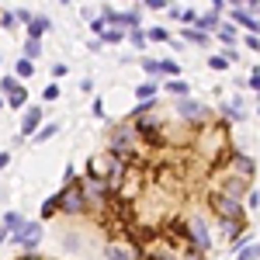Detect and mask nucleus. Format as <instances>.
I'll return each mask as SVG.
<instances>
[{
  "mask_svg": "<svg viewBox=\"0 0 260 260\" xmlns=\"http://www.w3.org/2000/svg\"><path fill=\"white\" fill-rule=\"evenodd\" d=\"M219 191L225 194V198H236V201H240L243 194L250 191V180H246V177H240V174H236V177H225V180H222V187H219Z\"/></svg>",
  "mask_w": 260,
  "mask_h": 260,
  "instance_id": "423d86ee",
  "label": "nucleus"
},
{
  "mask_svg": "<svg viewBox=\"0 0 260 260\" xmlns=\"http://www.w3.org/2000/svg\"><path fill=\"white\" fill-rule=\"evenodd\" d=\"M246 45H250V52H257V49H260V39H257V35H246Z\"/></svg>",
  "mask_w": 260,
  "mask_h": 260,
  "instance_id": "4c0bfd02",
  "label": "nucleus"
},
{
  "mask_svg": "<svg viewBox=\"0 0 260 260\" xmlns=\"http://www.w3.org/2000/svg\"><path fill=\"white\" fill-rule=\"evenodd\" d=\"M14 77H21V80L35 77V62H31V59H18V66H14Z\"/></svg>",
  "mask_w": 260,
  "mask_h": 260,
  "instance_id": "f3484780",
  "label": "nucleus"
},
{
  "mask_svg": "<svg viewBox=\"0 0 260 260\" xmlns=\"http://www.w3.org/2000/svg\"><path fill=\"white\" fill-rule=\"evenodd\" d=\"M18 87H21L18 77H4V80H0V90H4V94H14Z\"/></svg>",
  "mask_w": 260,
  "mask_h": 260,
  "instance_id": "c85d7f7f",
  "label": "nucleus"
},
{
  "mask_svg": "<svg viewBox=\"0 0 260 260\" xmlns=\"http://www.w3.org/2000/svg\"><path fill=\"white\" fill-rule=\"evenodd\" d=\"M125 39V31L121 28H104V35H101V42H108V45H115V42Z\"/></svg>",
  "mask_w": 260,
  "mask_h": 260,
  "instance_id": "5701e85b",
  "label": "nucleus"
},
{
  "mask_svg": "<svg viewBox=\"0 0 260 260\" xmlns=\"http://www.w3.org/2000/svg\"><path fill=\"white\" fill-rule=\"evenodd\" d=\"M153 94H156V83H153V80L139 83V90H136V98H139V101H153Z\"/></svg>",
  "mask_w": 260,
  "mask_h": 260,
  "instance_id": "b1692460",
  "label": "nucleus"
},
{
  "mask_svg": "<svg viewBox=\"0 0 260 260\" xmlns=\"http://www.w3.org/2000/svg\"><path fill=\"white\" fill-rule=\"evenodd\" d=\"M142 260H177L174 253H163V250H156V253H146Z\"/></svg>",
  "mask_w": 260,
  "mask_h": 260,
  "instance_id": "f704fd0d",
  "label": "nucleus"
},
{
  "mask_svg": "<svg viewBox=\"0 0 260 260\" xmlns=\"http://www.w3.org/2000/svg\"><path fill=\"white\" fill-rule=\"evenodd\" d=\"M104 257L108 260H136L125 246H118V243H108V246H104Z\"/></svg>",
  "mask_w": 260,
  "mask_h": 260,
  "instance_id": "f8f14e48",
  "label": "nucleus"
},
{
  "mask_svg": "<svg viewBox=\"0 0 260 260\" xmlns=\"http://www.w3.org/2000/svg\"><path fill=\"white\" fill-rule=\"evenodd\" d=\"M42 98L45 101H59V83H49V87L42 90Z\"/></svg>",
  "mask_w": 260,
  "mask_h": 260,
  "instance_id": "c756f323",
  "label": "nucleus"
},
{
  "mask_svg": "<svg viewBox=\"0 0 260 260\" xmlns=\"http://www.w3.org/2000/svg\"><path fill=\"white\" fill-rule=\"evenodd\" d=\"M11 243L21 246L24 253H35V250H39V243H42V222H24L18 233L11 236Z\"/></svg>",
  "mask_w": 260,
  "mask_h": 260,
  "instance_id": "20e7f679",
  "label": "nucleus"
},
{
  "mask_svg": "<svg viewBox=\"0 0 260 260\" xmlns=\"http://www.w3.org/2000/svg\"><path fill=\"white\" fill-rule=\"evenodd\" d=\"M0 24H4V28H14V24H18V14H11V11L0 14Z\"/></svg>",
  "mask_w": 260,
  "mask_h": 260,
  "instance_id": "72a5a7b5",
  "label": "nucleus"
},
{
  "mask_svg": "<svg viewBox=\"0 0 260 260\" xmlns=\"http://www.w3.org/2000/svg\"><path fill=\"white\" fill-rule=\"evenodd\" d=\"M219 39L225 42V45H233V42H236V28H233V24H219Z\"/></svg>",
  "mask_w": 260,
  "mask_h": 260,
  "instance_id": "393cba45",
  "label": "nucleus"
},
{
  "mask_svg": "<svg viewBox=\"0 0 260 260\" xmlns=\"http://www.w3.org/2000/svg\"><path fill=\"white\" fill-rule=\"evenodd\" d=\"M142 70H146L149 77H160V73H163V62H156V59H142Z\"/></svg>",
  "mask_w": 260,
  "mask_h": 260,
  "instance_id": "bb28decb",
  "label": "nucleus"
},
{
  "mask_svg": "<svg viewBox=\"0 0 260 260\" xmlns=\"http://www.w3.org/2000/svg\"><path fill=\"white\" fill-rule=\"evenodd\" d=\"M4 243H11V229H4V225H0V246H4Z\"/></svg>",
  "mask_w": 260,
  "mask_h": 260,
  "instance_id": "79ce46f5",
  "label": "nucleus"
},
{
  "mask_svg": "<svg viewBox=\"0 0 260 260\" xmlns=\"http://www.w3.org/2000/svg\"><path fill=\"white\" fill-rule=\"evenodd\" d=\"M208 205H212V212L219 215V222H246L243 205L236 198H225L222 191H212V194H208Z\"/></svg>",
  "mask_w": 260,
  "mask_h": 260,
  "instance_id": "f03ea898",
  "label": "nucleus"
},
{
  "mask_svg": "<svg viewBox=\"0 0 260 260\" xmlns=\"http://www.w3.org/2000/svg\"><path fill=\"white\" fill-rule=\"evenodd\" d=\"M80 246H83V236H80V233H66V236H62V250H66V253H77Z\"/></svg>",
  "mask_w": 260,
  "mask_h": 260,
  "instance_id": "2eb2a0df",
  "label": "nucleus"
},
{
  "mask_svg": "<svg viewBox=\"0 0 260 260\" xmlns=\"http://www.w3.org/2000/svg\"><path fill=\"white\" fill-rule=\"evenodd\" d=\"M177 111L184 115V118H194V121H201L205 115H208V111H205V104H198V101H191V98H184V101H180V104H177Z\"/></svg>",
  "mask_w": 260,
  "mask_h": 260,
  "instance_id": "1a4fd4ad",
  "label": "nucleus"
},
{
  "mask_svg": "<svg viewBox=\"0 0 260 260\" xmlns=\"http://www.w3.org/2000/svg\"><path fill=\"white\" fill-rule=\"evenodd\" d=\"M4 104H7V101H4V98H0V108H4Z\"/></svg>",
  "mask_w": 260,
  "mask_h": 260,
  "instance_id": "de8ad7c7",
  "label": "nucleus"
},
{
  "mask_svg": "<svg viewBox=\"0 0 260 260\" xmlns=\"http://www.w3.org/2000/svg\"><path fill=\"white\" fill-rule=\"evenodd\" d=\"M257 11H260V7H257Z\"/></svg>",
  "mask_w": 260,
  "mask_h": 260,
  "instance_id": "8fccbe9b",
  "label": "nucleus"
},
{
  "mask_svg": "<svg viewBox=\"0 0 260 260\" xmlns=\"http://www.w3.org/2000/svg\"><path fill=\"white\" fill-rule=\"evenodd\" d=\"M229 163L240 170V177H246V180L253 177V160H250V156H243V153H233V156H229Z\"/></svg>",
  "mask_w": 260,
  "mask_h": 260,
  "instance_id": "9d476101",
  "label": "nucleus"
},
{
  "mask_svg": "<svg viewBox=\"0 0 260 260\" xmlns=\"http://www.w3.org/2000/svg\"><path fill=\"white\" fill-rule=\"evenodd\" d=\"M7 163H11V153H0V170H4Z\"/></svg>",
  "mask_w": 260,
  "mask_h": 260,
  "instance_id": "37998d69",
  "label": "nucleus"
},
{
  "mask_svg": "<svg viewBox=\"0 0 260 260\" xmlns=\"http://www.w3.org/2000/svg\"><path fill=\"white\" fill-rule=\"evenodd\" d=\"M49 28H52V21H49V18H31V21H28V39L39 42L42 35L49 31Z\"/></svg>",
  "mask_w": 260,
  "mask_h": 260,
  "instance_id": "9b49d317",
  "label": "nucleus"
},
{
  "mask_svg": "<svg viewBox=\"0 0 260 260\" xmlns=\"http://www.w3.org/2000/svg\"><path fill=\"white\" fill-rule=\"evenodd\" d=\"M128 42H132V45H136V49H146V35H142L139 28H136V31H132V35H128Z\"/></svg>",
  "mask_w": 260,
  "mask_h": 260,
  "instance_id": "7c9ffc66",
  "label": "nucleus"
},
{
  "mask_svg": "<svg viewBox=\"0 0 260 260\" xmlns=\"http://www.w3.org/2000/svg\"><path fill=\"white\" fill-rule=\"evenodd\" d=\"M167 94H177V98H187V83H184V80H170V83H167Z\"/></svg>",
  "mask_w": 260,
  "mask_h": 260,
  "instance_id": "a878e982",
  "label": "nucleus"
},
{
  "mask_svg": "<svg viewBox=\"0 0 260 260\" xmlns=\"http://www.w3.org/2000/svg\"><path fill=\"white\" fill-rule=\"evenodd\" d=\"M56 194H59V212H62V215H83V212L90 208L87 180H70V184L59 187Z\"/></svg>",
  "mask_w": 260,
  "mask_h": 260,
  "instance_id": "f257e3e1",
  "label": "nucleus"
},
{
  "mask_svg": "<svg viewBox=\"0 0 260 260\" xmlns=\"http://www.w3.org/2000/svg\"><path fill=\"white\" fill-rule=\"evenodd\" d=\"M219 229H222V240H240L243 222H219Z\"/></svg>",
  "mask_w": 260,
  "mask_h": 260,
  "instance_id": "4468645a",
  "label": "nucleus"
},
{
  "mask_svg": "<svg viewBox=\"0 0 260 260\" xmlns=\"http://www.w3.org/2000/svg\"><path fill=\"white\" fill-rule=\"evenodd\" d=\"M253 77H260V66H257V70H253Z\"/></svg>",
  "mask_w": 260,
  "mask_h": 260,
  "instance_id": "49530a36",
  "label": "nucleus"
},
{
  "mask_svg": "<svg viewBox=\"0 0 260 260\" xmlns=\"http://www.w3.org/2000/svg\"><path fill=\"white\" fill-rule=\"evenodd\" d=\"M187 246H194L198 253H208L212 250V233H208V225H205V219L201 215H191L187 219Z\"/></svg>",
  "mask_w": 260,
  "mask_h": 260,
  "instance_id": "7ed1b4c3",
  "label": "nucleus"
},
{
  "mask_svg": "<svg viewBox=\"0 0 260 260\" xmlns=\"http://www.w3.org/2000/svg\"><path fill=\"white\" fill-rule=\"evenodd\" d=\"M0 225H4V229H11V236H14V233H18L21 225H24V215H21V212H7Z\"/></svg>",
  "mask_w": 260,
  "mask_h": 260,
  "instance_id": "ddd939ff",
  "label": "nucleus"
},
{
  "mask_svg": "<svg viewBox=\"0 0 260 260\" xmlns=\"http://www.w3.org/2000/svg\"><path fill=\"white\" fill-rule=\"evenodd\" d=\"M21 260H39V253H24V257H21Z\"/></svg>",
  "mask_w": 260,
  "mask_h": 260,
  "instance_id": "c03bdc74",
  "label": "nucleus"
},
{
  "mask_svg": "<svg viewBox=\"0 0 260 260\" xmlns=\"http://www.w3.org/2000/svg\"><path fill=\"white\" fill-rule=\"evenodd\" d=\"M39 52H42V45H39L35 39H28V42H24V59H35Z\"/></svg>",
  "mask_w": 260,
  "mask_h": 260,
  "instance_id": "cd10ccee",
  "label": "nucleus"
},
{
  "mask_svg": "<svg viewBox=\"0 0 260 260\" xmlns=\"http://www.w3.org/2000/svg\"><path fill=\"white\" fill-rule=\"evenodd\" d=\"M184 24H198V14L194 11H184Z\"/></svg>",
  "mask_w": 260,
  "mask_h": 260,
  "instance_id": "ea45409f",
  "label": "nucleus"
},
{
  "mask_svg": "<svg viewBox=\"0 0 260 260\" xmlns=\"http://www.w3.org/2000/svg\"><path fill=\"white\" fill-rule=\"evenodd\" d=\"M90 28H94L98 35H104V18H94V21H90Z\"/></svg>",
  "mask_w": 260,
  "mask_h": 260,
  "instance_id": "58836bf2",
  "label": "nucleus"
},
{
  "mask_svg": "<svg viewBox=\"0 0 260 260\" xmlns=\"http://www.w3.org/2000/svg\"><path fill=\"white\" fill-rule=\"evenodd\" d=\"M56 132H59V125H56V121H49V125H42L39 132H35V142H45V139H52Z\"/></svg>",
  "mask_w": 260,
  "mask_h": 260,
  "instance_id": "aec40b11",
  "label": "nucleus"
},
{
  "mask_svg": "<svg viewBox=\"0 0 260 260\" xmlns=\"http://www.w3.org/2000/svg\"><path fill=\"white\" fill-rule=\"evenodd\" d=\"M184 260H205V253H198L194 246H187V253H184Z\"/></svg>",
  "mask_w": 260,
  "mask_h": 260,
  "instance_id": "e433bc0d",
  "label": "nucleus"
},
{
  "mask_svg": "<svg viewBox=\"0 0 260 260\" xmlns=\"http://www.w3.org/2000/svg\"><path fill=\"white\" fill-rule=\"evenodd\" d=\"M59 4H70V0H59Z\"/></svg>",
  "mask_w": 260,
  "mask_h": 260,
  "instance_id": "09e8293b",
  "label": "nucleus"
},
{
  "mask_svg": "<svg viewBox=\"0 0 260 260\" xmlns=\"http://www.w3.org/2000/svg\"><path fill=\"white\" fill-rule=\"evenodd\" d=\"M233 21H236V24H243V28L250 31V35H260V21L253 18V14H250L246 7H236V11H233Z\"/></svg>",
  "mask_w": 260,
  "mask_h": 260,
  "instance_id": "6e6552de",
  "label": "nucleus"
},
{
  "mask_svg": "<svg viewBox=\"0 0 260 260\" xmlns=\"http://www.w3.org/2000/svg\"><path fill=\"white\" fill-rule=\"evenodd\" d=\"M198 31H208V28H219V14L212 11V14H205V18H198V24H194Z\"/></svg>",
  "mask_w": 260,
  "mask_h": 260,
  "instance_id": "4be33fe9",
  "label": "nucleus"
},
{
  "mask_svg": "<svg viewBox=\"0 0 260 260\" xmlns=\"http://www.w3.org/2000/svg\"><path fill=\"white\" fill-rule=\"evenodd\" d=\"M42 125V108L39 104H31L28 111H24V118H21V136H35Z\"/></svg>",
  "mask_w": 260,
  "mask_h": 260,
  "instance_id": "0eeeda50",
  "label": "nucleus"
},
{
  "mask_svg": "<svg viewBox=\"0 0 260 260\" xmlns=\"http://www.w3.org/2000/svg\"><path fill=\"white\" fill-rule=\"evenodd\" d=\"M146 4H149L153 11H163V7H167V0H146Z\"/></svg>",
  "mask_w": 260,
  "mask_h": 260,
  "instance_id": "a19ab883",
  "label": "nucleus"
},
{
  "mask_svg": "<svg viewBox=\"0 0 260 260\" xmlns=\"http://www.w3.org/2000/svg\"><path fill=\"white\" fill-rule=\"evenodd\" d=\"M136 139H139L136 125H118V128H111L108 146H111V153H115V156H125V153L132 149V142H136Z\"/></svg>",
  "mask_w": 260,
  "mask_h": 260,
  "instance_id": "39448f33",
  "label": "nucleus"
},
{
  "mask_svg": "<svg viewBox=\"0 0 260 260\" xmlns=\"http://www.w3.org/2000/svg\"><path fill=\"white\" fill-rule=\"evenodd\" d=\"M56 212H59V194H52V198H45V201H42V222H45V219H52Z\"/></svg>",
  "mask_w": 260,
  "mask_h": 260,
  "instance_id": "dca6fc26",
  "label": "nucleus"
},
{
  "mask_svg": "<svg viewBox=\"0 0 260 260\" xmlns=\"http://www.w3.org/2000/svg\"><path fill=\"white\" fill-rule=\"evenodd\" d=\"M146 39H153V42H167V28H149V35Z\"/></svg>",
  "mask_w": 260,
  "mask_h": 260,
  "instance_id": "473e14b6",
  "label": "nucleus"
},
{
  "mask_svg": "<svg viewBox=\"0 0 260 260\" xmlns=\"http://www.w3.org/2000/svg\"><path fill=\"white\" fill-rule=\"evenodd\" d=\"M208 66H212V70H225V56H212Z\"/></svg>",
  "mask_w": 260,
  "mask_h": 260,
  "instance_id": "c9c22d12",
  "label": "nucleus"
},
{
  "mask_svg": "<svg viewBox=\"0 0 260 260\" xmlns=\"http://www.w3.org/2000/svg\"><path fill=\"white\" fill-rule=\"evenodd\" d=\"M163 73L177 77V73H180V62H174V59H163Z\"/></svg>",
  "mask_w": 260,
  "mask_h": 260,
  "instance_id": "2f4dec72",
  "label": "nucleus"
},
{
  "mask_svg": "<svg viewBox=\"0 0 260 260\" xmlns=\"http://www.w3.org/2000/svg\"><path fill=\"white\" fill-rule=\"evenodd\" d=\"M28 104V90L24 87H18L14 94H7V108H24Z\"/></svg>",
  "mask_w": 260,
  "mask_h": 260,
  "instance_id": "a211bd4d",
  "label": "nucleus"
},
{
  "mask_svg": "<svg viewBox=\"0 0 260 260\" xmlns=\"http://www.w3.org/2000/svg\"><path fill=\"white\" fill-rule=\"evenodd\" d=\"M240 260H260V243H246V246H240Z\"/></svg>",
  "mask_w": 260,
  "mask_h": 260,
  "instance_id": "412c9836",
  "label": "nucleus"
},
{
  "mask_svg": "<svg viewBox=\"0 0 260 260\" xmlns=\"http://www.w3.org/2000/svg\"><path fill=\"white\" fill-rule=\"evenodd\" d=\"M246 4H250V7H260V0H246Z\"/></svg>",
  "mask_w": 260,
  "mask_h": 260,
  "instance_id": "a18cd8bd",
  "label": "nucleus"
},
{
  "mask_svg": "<svg viewBox=\"0 0 260 260\" xmlns=\"http://www.w3.org/2000/svg\"><path fill=\"white\" fill-rule=\"evenodd\" d=\"M184 42H191V45H208V35L198 31V28H187V31H184Z\"/></svg>",
  "mask_w": 260,
  "mask_h": 260,
  "instance_id": "6ab92c4d",
  "label": "nucleus"
}]
</instances>
